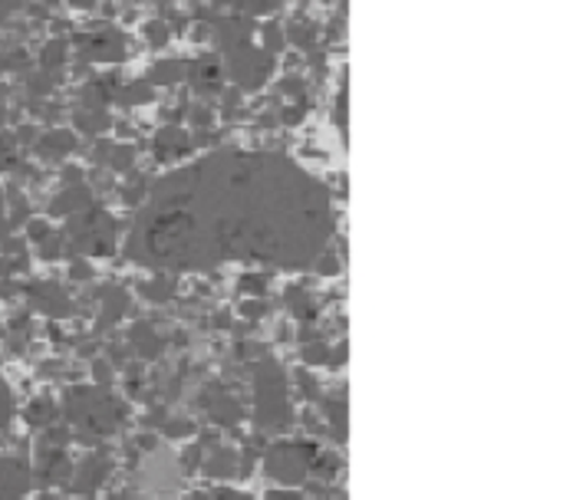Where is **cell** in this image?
<instances>
[{"mask_svg":"<svg viewBox=\"0 0 563 500\" xmlns=\"http://www.w3.org/2000/svg\"><path fill=\"white\" fill-rule=\"evenodd\" d=\"M330 237V188L274 148H218L155 178L132 224L135 257L175 270L307 264Z\"/></svg>","mask_w":563,"mask_h":500,"instance_id":"6da1fadb","label":"cell"}]
</instances>
